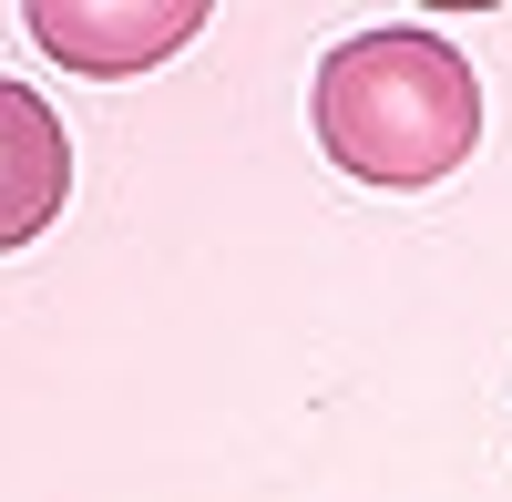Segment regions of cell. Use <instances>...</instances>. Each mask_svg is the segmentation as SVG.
<instances>
[{
    "instance_id": "3",
    "label": "cell",
    "mask_w": 512,
    "mask_h": 502,
    "mask_svg": "<svg viewBox=\"0 0 512 502\" xmlns=\"http://www.w3.org/2000/svg\"><path fill=\"white\" fill-rule=\"evenodd\" d=\"M72 195V134L62 113L31 93V82L0 72V257H21V246L62 216Z\"/></svg>"
},
{
    "instance_id": "2",
    "label": "cell",
    "mask_w": 512,
    "mask_h": 502,
    "mask_svg": "<svg viewBox=\"0 0 512 502\" xmlns=\"http://www.w3.org/2000/svg\"><path fill=\"white\" fill-rule=\"evenodd\" d=\"M205 31V0H31V41L93 82L154 72L164 52H185Z\"/></svg>"
},
{
    "instance_id": "1",
    "label": "cell",
    "mask_w": 512,
    "mask_h": 502,
    "mask_svg": "<svg viewBox=\"0 0 512 502\" xmlns=\"http://www.w3.org/2000/svg\"><path fill=\"white\" fill-rule=\"evenodd\" d=\"M308 123H318V144H328L338 175L410 195V185H441V175L472 164V144H482V82H472V62H461L441 31L379 21V31L338 41V52L318 62Z\"/></svg>"
}]
</instances>
